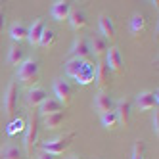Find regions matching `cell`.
Masks as SVG:
<instances>
[{
    "label": "cell",
    "mask_w": 159,
    "mask_h": 159,
    "mask_svg": "<svg viewBox=\"0 0 159 159\" xmlns=\"http://www.w3.org/2000/svg\"><path fill=\"white\" fill-rule=\"evenodd\" d=\"M65 75L75 79L79 84H90L94 83V75H96V65L90 60H79V58H69L65 61Z\"/></svg>",
    "instance_id": "1"
},
{
    "label": "cell",
    "mask_w": 159,
    "mask_h": 159,
    "mask_svg": "<svg viewBox=\"0 0 159 159\" xmlns=\"http://www.w3.org/2000/svg\"><path fill=\"white\" fill-rule=\"evenodd\" d=\"M17 79L21 81V84L25 86H37V83L40 81V65L35 58H25V61L19 65L17 69Z\"/></svg>",
    "instance_id": "2"
},
{
    "label": "cell",
    "mask_w": 159,
    "mask_h": 159,
    "mask_svg": "<svg viewBox=\"0 0 159 159\" xmlns=\"http://www.w3.org/2000/svg\"><path fill=\"white\" fill-rule=\"evenodd\" d=\"M39 121H40V115H39V111L37 109H33L31 111V115H29V121L25 125V152L29 155H33V150H35V146H37V138H39Z\"/></svg>",
    "instance_id": "3"
},
{
    "label": "cell",
    "mask_w": 159,
    "mask_h": 159,
    "mask_svg": "<svg viewBox=\"0 0 159 159\" xmlns=\"http://www.w3.org/2000/svg\"><path fill=\"white\" fill-rule=\"evenodd\" d=\"M73 138H75V132H65V134L58 136V138H54V140H46V142H42V144H40V148H42V152H44V153H50V155H54V157H56V155L63 153L67 148L71 146Z\"/></svg>",
    "instance_id": "4"
},
{
    "label": "cell",
    "mask_w": 159,
    "mask_h": 159,
    "mask_svg": "<svg viewBox=\"0 0 159 159\" xmlns=\"http://www.w3.org/2000/svg\"><path fill=\"white\" fill-rule=\"evenodd\" d=\"M16 107H17V84L10 83L4 90V96H2V109L8 117H12L16 113Z\"/></svg>",
    "instance_id": "5"
},
{
    "label": "cell",
    "mask_w": 159,
    "mask_h": 159,
    "mask_svg": "<svg viewBox=\"0 0 159 159\" xmlns=\"http://www.w3.org/2000/svg\"><path fill=\"white\" fill-rule=\"evenodd\" d=\"M136 107H138L140 111H150V109H157V104H159V92L155 90H144V92H140L138 96H136L134 100Z\"/></svg>",
    "instance_id": "6"
},
{
    "label": "cell",
    "mask_w": 159,
    "mask_h": 159,
    "mask_svg": "<svg viewBox=\"0 0 159 159\" xmlns=\"http://www.w3.org/2000/svg\"><path fill=\"white\" fill-rule=\"evenodd\" d=\"M54 94H56V100L65 107L71 104V98H73V86L69 84V81L65 79H58L54 83Z\"/></svg>",
    "instance_id": "7"
},
{
    "label": "cell",
    "mask_w": 159,
    "mask_h": 159,
    "mask_svg": "<svg viewBox=\"0 0 159 159\" xmlns=\"http://www.w3.org/2000/svg\"><path fill=\"white\" fill-rule=\"evenodd\" d=\"M106 65L107 69L113 73H123L125 71V60H123V54L117 46H111L106 52Z\"/></svg>",
    "instance_id": "8"
},
{
    "label": "cell",
    "mask_w": 159,
    "mask_h": 159,
    "mask_svg": "<svg viewBox=\"0 0 159 159\" xmlns=\"http://www.w3.org/2000/svg\"><path fill=\"white\" fill-rule=\"evenodd\" d=\"M98 25H100V35L104 37L107 42H115L117 39V29H115V23H113V19L107 16V14H100L98 17Z\"/></svg>",
    "instance_id": "9"
},
{
    "label": "cell",
    "mask_w": 159,
    "mask_h": 159,
    "mask_svg": "<svg viewBox=\"0 0 159 159\" xmlns=\"http://www.w3.org/2000/svg\"><path fill=\"white\" fill-rule=\"evenodd\" d=\"M130 109H132V102H130L127 96L121 98V100L117 102V109H115V113H117L119 125H123L125 129L130 127Z\"/></svg>",
    "instance_id": "10"
},
{
    "label": "cell",
    "mask_w": 159,
    "mask_h": 159,
    "mask_svg": "<svg viewBox=\"0 0 159 159\" xmlns=\"http://www.w3.org/2000/svg\"><path fill=\"white\" fill-rule=\"evenodd\" d=\"M44 29H46V21H44L42 17H37L35 21L31 23V27L27 29V40L31 46H39V40L42 37Z\"/></svg>",
    "instance_id": "11"
},
{
    "label": "cell",
    "mask_w": 159,
    "mask_h": 159,
    "mask_svg": "<svg viewBox=\"0 0 159 159\" xmlns=\"http://www.w3.org/2000/svg\"><path fill=\"white\" fill-rule=\"evenodd\" d=\"M88 48H90V54H94L98 60H102L106 56L107 48H109V42L102 35H92L90 40H88Z\"/></svg>",
    "instance_id": "12"
},
{
    "label": "cell",
    "mask_w": 159,
    "mask_h": 159,
    "mask_svg": "<svg viewBox=\"0 0 159 159\" xmlns=\"http://www.w3.org/2000/svg\"><path fill=\"white\" fill-rule=\"evenodd\" d=\"M71 58H79V60H88L90 58V48H88V40L84 37H77L73 46L69 50Z\"/></svg>",
    "instance_id": "13"
},
{
    "label": "cell",
    "mask_w": 159,
    "mask_h": 159,
    "mask_svg": "<svg viewBox=\"0 0 159 159\" xmlns=\"http://www.w3.org/2000/svg\"><path fill=\"white\" fill-rule=\"evenodd\" d=\"M113 106H115V102H113V98H111L107 92L100 90V92L96 94V98H94V109H96V111H100V115H102V113L111 111V109H113Z\"/></svg>",
    "instance_id": "14"
},
{
    "label": "cell",
    "mask_w": 159,
    "mask_h": 159,
    "mask_svg": "<svg viewBox=\"0 0 159 159\" xmlns=\"http://www.w3.org/2000/svg\"><path fill=\"white\" fill-rule=\"evenodd\" d=\"M71 2H65V0H58V2H54L50 14L56 21H65L69 19V14H71Z\"/></svg>",
    "instance_id": "15"
},
{
    "label": "cell",
    "mask_w": 159,
    "mask_h": 159,
    "mask_svg": "<svg viewBox=\"0 0 159 159\" xmlns=\"http://www.w3.org/2000/svg\"><path fill=\"white\" fill-rule=\"evenodd\" d=\"M94 83H96V86H98L100 90H104V88L109 84V69H107L106 61H102V60H98V63H96Z\"/></svg>",
    "instance_id": "16"
},
{
    "label": "cell",
    "mask_w": 159,
    "mask_h": 159,
    "mask_svg": "<svg viewBox=\"0 0 159 159\" xmlns=\"http://www.w3.org/2000/svg\"><path fill=\"white\" fill-rule=\"evenodd\" d=\"M71 23V27L79 33L83 31L86 25H88V19H86V14L83 12L81 8H71V14H69V19H67Z\"/></svg>",
    "instance_id": "17"
},
{
    "label": "cell",
    "mask_w": 159,
    "mask_h": 159,
    "mask_svg": "<svg viewBox=\"0 0 159 159\" xmlns=\"http://www.w3.org/2000/svg\"><path fill=\"white\" fill-rule=\"evenodd\" d=\"M46 98H48V96H46V90H44V88L33 86V88L29 90V94H27V106H29L31 109H37Z\"/></svg>",
    "instance_id": "18"
},
{
    "label": "cell",
    "mask_w": 159,
    "mask_h": 159,
    "mask_svg": "<svg viewBox=\"0 0 159 159\" xmlns=\"http://www.w3.org/2000/svg\"><path fill=\"white\" fill-rule=\"evenodd\" d=\"M58 111H63V106L60 104L56 98H46L39 106V115L46 117V115H52V113H58Z\"/></svg>",
    "instance_id": "19"
},
{
    "label": "cell",
    "mask_w": 159,
    "mask_h": 159,
    "mask_svg": "<svg viewBox=\"0 0 159 159\" xmlns=\"http://www.w3.org/2000/svg\"><path fill=\"white\" fill-rule=\"evenodd\" d=\"M27 25L23 23L21 19H16L12 27H10V37H12L14 42H21V40H27Z\"/></svg>",
    "instance_id": "20"
},
{
    "label": "cell",
    "mask_w": 159,
    "mask_h": 159,
    "mask_svg": "<svg viewBox=\"0 0 159 159\" xmlns=\"http://www.w3.org/2000/svg\"><path fill=\"white\" fill-rule=\"evenodd\" d=\"M25 61V50L19 46V44H14L12 48L8 50V63L10 65H21Z\"/></svg>",
    "instance_id": "21"
},
{
    "label": "cell",
    "mask_w": 159,
    "mask_h": 159,
    "mask_svg": "<svg viewBox=\"0 0 159 159\" xmlns=\"http://www.w3.org/2000/svg\"><path fill=\"white\" fill-rule=\"evenodd\" d=\"M58 42V35H56V31L54 29H44V33H42V37H40V40H39V46H42V48H52L54 44Z\"/></svg>",
    "instance_id": "22"
},
{
    "label": "cell",
    "mask_w": 159,
    "mask_h": 159,
    "mask_svg": "<svg viewBox=\"0 0 159 159\" xmlns=\"http://www.w3.org/2000/svg\"><path fill=\"white\" fill-rule=\"evenodd\" d=\"M63 119H65V111H58V113H52V115L42 117V123H44L46 129H58L63 123Z\"/></svg>",
    "instance_id": "23"
},
{
    "label": "cell",
    "mask_w": 159,
    "mask_h": 159,
    "mask_svg": "<svg viewBox=\"0 0 159 159\" xmlns=\"http://www.w3.org/2000/svg\"><path fill=\"white\" fill-rule=\"evenodd\" d=\"M144 29H146V17L142 14H134L132 19H130V33L138 37L144 33Z\"/></svg>",
    "instance_id": "24"
},
{
    "label": "cell",
    "mask_w": 159,
    "mask_h": 159,
    "mask_svg": "<svg viewBox=\"0 0 159 159\" xmlns=\"http://www.w3.org/2000/svg\"><path fill=\"white\" fill-rule=\"evenodd\" d=\"M102 125H104L107 130H113V129L119 127V119H117L115 109H111V111H107V113H102Z\"/></svg>",
    "instance_id": "25"
},
{
    "label": "cell",
    "mask_w": 159,
    "mask_h": 159,
    "mask_svg": "<svg viewBox=\"0 0 159 159\" xmlns=\"http://www.w3.org/2000/svg\"><path fill=\"white\" fill-rule=\"evenodd\" d=\"M2 159H23L21 157V150L14 144H8L2 150Z\"/></svg>",
    "instance_id": "26"
},
{
    "label": "cell",
    "mask_w": 159,
    "mask_h": 159,
    "mask_svg": "<svg viewBox=\"0 0 159 159\" xmlns=\"http://www.w3.org/2000/svg\"><path fill=\"white\" fill-rule=\"evenodd\" d=\"M25 119H21V117H17V119H14L12 123L8 125V129H6V132L10 134V136H14V134H17V132H21V130H25Z\"/></svg>",
    "instance_id": "27"
},
{
    "label": "cell",
    "mask_w": 159,
    "mask_h": 159,
    "mask_svg": "<svg viewBox=\"0 0 159 159\" xmlns=\"http://www.w3.org/2000/svg\"><path fill=\"white\" fill-rule=\"evenodd\" d=\"M132 159H146V144L142 140H136L132 150Z\"/></svg>",
    "instance_id": "28"
},
{
    "label": "cell",
    "mask_w": 159,
    "mask_h": 159,
    "mask_svg": "<svg viewBox=\"0 0 159 159\" xmlns=\"http://www.w3.org/2000/svg\"><path fill=\"white\" fill-rule=\"evenodd\" d=\"M153 132H155V136L159 134V113L157 111L153 113Z\"/></svg>",
    "instance_id": "29"
},
{
    "label": "cell",
    "mask_w": 159,
    "mask_h": 159,
    "mask_svg": "<svg viewBox=\"0 0 159 159\" xmlns=\"http://www.w3.org/2000/svg\"><path fill=\"white\" fill-rule=\"evenodd\" d=\"M37 159H56L54 155H50V153H44V152H40L39 155H37Z\"/></svg>",
    "instance_id": "30"
},
{
    "label": "cell",
    "mask_w": 159,
    "mask_h": 159,
    "mask_svg": "<svg viewBox=\"0 0 159 159\" xmlns=\"http://www.w3.org/2000/svg\"><path fill=\"white\" fill-rule=\"evenodd\" d=\"M2 29H4V10L0 8V33H2Z\"/></svg>",
    "instance_id": "31"
},
{
    "label": "cell",
    "mask_w": 159,
    "mask_h": 159,
    "mask_svg": "<svg viewBox=\"0 0 159 159\" xmlns=\"http://www.w3.org/2000/svg\"><path fill=\"white\" fill-rule=\"evenodd\" d=\"M67 159H79V157L77 155H71V157H67Z\"/></svg>",
    "instance_id": "32"
}]
</instances>
